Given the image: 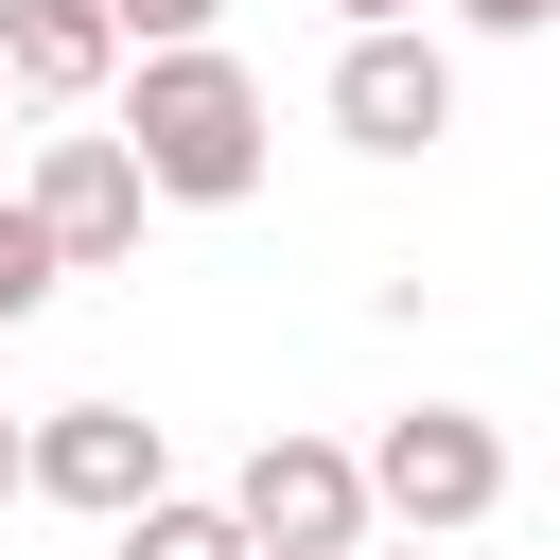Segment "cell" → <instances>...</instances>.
Returning a JSON list of instances; mask_svg holds the SVG:
<instances>
[{
    "label": "cell",
    "mask_w": 560,
    "mask_h": 560,
    "mask_svg": "<svg viewBox=\"0 0 560 560\" xmlns=\"http://www.w3.org/2000/svg\"><path fill=\"white\" fill-rule=\"evenodd\" d=\"M332 18H350V35H385V18H420V0H332Z\"/></svg>",
    "instance_id": "obj_13"
},
{
    "label": "cell",
    "mask_w": 560,
    "mask_h": 560,
    "mask_svg": "<svg viewBox=\"0 0 560 560\" xmlns=\"http://www.w3.org/2000/svg\"><path fill=\"white\" fill-rule=\"evenodd\" d=\"M18 490H35V420H0V508H18Z\"/></svg>",
    "instance_id": "obj_12"
},
{
    "label": "cell",
    "mask_w": 560,
    "mask_h": 560,
    "mask_svg": "<svg viewBox=\"0 0 560 560\" xmlns=\"http://www.w3.org/2000/svg\"><path fill=\"white\" fill-rule=\"evenodd\" d=\"M122 140H140V175H158V210H245V192H262V88H245V52H210V35L140 52Z\"/></svg>",
    "instance_id": "obj_1"
},
{
    "label": "cell",
    "mask_w": 560,
    "mask_h": 560,
    "mask_svg": "<svg viewBox=\"0 0 560 560\" xmlns=\"http://www.w3.org/2000/svg\"><path fill=\"white\" fill-rule=\"evenodd\" d=\"M35 490L88 508V525H140V508L175 490V455H158L140 402H52V420H35Z\"/></svg>",
    "instance_id": "obj_5"
},
{
    "label": "cell",
    "mask_w": 560,
    "mask_h": 560,
    "mask_svg": "<svg viewBox=\"0 0 560 560\" xmlns=\"http://www.w3.org/2000/svg\"><path fill=\"white\" fill-rule=\"evenodd\" d=\"M210 18H228V0H122V35H140V52H175V35H210Z\"/></svg>",
    "instance_id": "obj_10"
},
{
    "label": "cell",
    "mask_w": 560,
    "mask_h": 560,
    "mask_svg": "<svg viewBox=\"0 0 560 560\" xmlns=\"http://www.w3.org/2000/svg\"><path fill=\"white\" fill-rule=\"evenodd\" d=\"M52 280H70V245L35 228V192H0V332H18V315H35Z\"/></svg>",
    "instance_id": "obj_9"
},
{
    "label": "cell",
    "mask_w": 560,
    "mask_h": 560,
    "mask_svg": "<svg viewBox=\"0 0 560 560\" xmlns=\"http://www.w3.org/2000/svg\"><path fill=\"white\" fill-rule=\"evenodd\" d=\"M122 52H140L122 0H0V88H18V105H88Z\"/></svg>",
    "instance_id": "obj_7"
},
{
    "label": "cell",
    "mask_w": 560,
    "mask_h": 560,
    "mask_svg": "<svg viewBox=\"0 0 560 560\" xmlns=\"http://www.w3.org/2000/svg\"><path fill=\"white\" fill-rule=\"evenodd\" d=\"M228 508L262 525V560H368V525H385V490H368V455H332V438H262Z\"/></svg>",
    "instance_id": "obj_3"
},
{
    "label": "cell",
    "mask_w": 560,
    "mask_h": 560,
    "mask_svg": "<svg viewBox=\"0 0 560 560\" xmlns=\"http://www.w3.org/2000/svg\"><path fill=\"white\" fill-rule=\"evenodd\" d=\"M122 560H262V525H245V508H210V490H158V508L122 525Z\"/></svg>",
    "instance_id": "obj_8"
},
{
    "label": "cell",
    "mask_w": 560,
    "mask_h": 560,
    "mask_svg": "<svg viewBox=\"0 0 560 560\" xmlns=\"http://www.w3.org/2000/svg\"><path fill=\"white\" fill-rule=\"evenodd\" d=\"M332 140H368V158H420V140H455V52H438L420 18L350 35V52H332Z\"/></svg>",
    "instance_id": "obj_4"
},
{
    "label": "cell",
    "mask_w": 560,
    "mask_h": 560,
    "mask_svg": "<svg viewBox=\"0 0 560 560\" xmlns=\"http://www.w3.org/2000/svg\"><path fill=\"white\" fill-rule=\"evenodd\" d=\"M140 210H158V175H140V140L105 122V140H35V228L70 245V262H122L140 245Z\"/></svg>",
    "instance_id": "obj_6"
},
{
    "label": "cell",
    "mask_w": 560,
    "mask_h": 560,
    "mask_svg": "<svg viewBox=\"0 0 560 560\" xmlns=\"http://www.w3.org/2000/svg\"><path fill=\"white\" fill-rule=\"evenodd\" d=\"M455 18H472V35H542L560 0H455Z\"/></svg>",
    "instance_id": "obj_11"
},
{
    "label": "cell",
    "mask_w": 560,
    "mask_h": 560,
    "mask_svg": "<svg viewBox=\"0 0 560 560\" xmlns=\"http://www.w3.org/2000/svg\"><path fill=\"white\" fill-rule=\"evenodd\" d=\"M368 490H385V525L455 542V525H490V508H508V438H490L472 402H402V420L368 438Z\"/></svg>",
    "instance_id": "obj_2"
},
{
    "label": "cell",
    "mask_w": 560,
    "mask_h": 560,
    "mask_svg": "<svg viewBox=\"0 0 560 560\" xmlns=\"http://www.w3.org/2000/svg\"><path fill=\"white\" fill-rule=\"evenodd\" d=\"M402 560H438V542H420V525H402Z\"/></svg>",
    "instance_id": "obj_14"
}]
</instances>
